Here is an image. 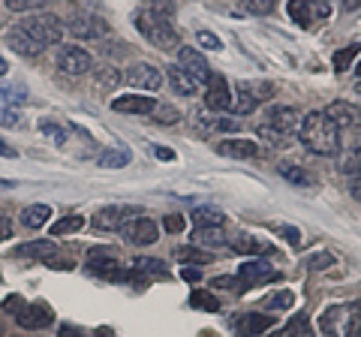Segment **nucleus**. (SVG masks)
Wrapping results in <instances>:
<instances>
[{
  "instance_id": "1",
  "label": "nucleus",
  "mask_w": 361,
  "mask_h": 337,
  "mask_svg": "<svg viewBox=\"0 0 361 337\" xmlns=\"http://www.w3.org/2000/svg\"><path fill=\"white\" fill-rule=\"evenodd\" d=\"M301 142L310 154H319V157H334L341 151V130L337 123L325 115V111H310L307 118L301 121Z\"/></svg>"
},
{
  "instance_id": "2",
  "label": "nucleus",
  "mask_w": 361,
  "mask_h": 337,
  "mask_svg": "<svg viewBox=\"0 0 361 337\" xmlns=\"http://www.w3.org/2000/svg\"><path fill=\"white\" fill-rule=\"evenodd\" d=\"M301 111L295 106H271L265 111V118L262 123H259V136L268 139V142H274L277 148H283V145L289 142V136L301 127Z\"/></svg>"
},
{
  "instance_id": "3",
  "label": "nucleus",
  "mask_w": 361,
  "mask_h": 337,
  "mask_svg": "<svg viewBox=\"0 0 361 337\" xmlns=\"http://www.w3.org/2000/svg\"><path fill=\"white\" fill-rule=\"evenodd\" d=\"M319 325L325 337H361V310L358 305H334L322 310Z\"/></svg>"
},
{
  "instance_id": "4",
  "label": "nucleus",
  "mask_w": 361,
  "mask_h": 337,
  "mask_svg": "<svg viewBox=\"0 0 361 337\" xmlns=\"http://www.w3.org/2000/svg\"><path fill=\"white\" fill-rule=\"evenodd\" d=\"M274 97V85L271 82H262V78H244V82L235 85V94H232V111L238 115H250L253 109H259L262 103Z\"/></svg>"
},
{
  "instance_id": "5",
  "label": "nucleus",
  "mask_w": 361,
  "mask_h": 337,
  "mask_svg": "<svg viewBox=\"0 0 361 337\" xmlns=\"http://www.w3.org/2000/svg\"><path fill=\"white\" fill-rule=\"evenodd\" d=\"M18 27L25 30L27 37L37 42V46H42V49L58 46L61 37H63V21H61L58 16H51V13H37V16H30V18L21 21Z\"/></svg>"
},
{
  "instance_id": "6",
  "label": "nucleus",
  "mask_w": 361,
  "mask_h": 337,
  "mask_svg": "<svg viewBox=\"0 0 361 337\" xmlns=\"http://www.w3.org/2000/svg\"><path fill=\"white\" fill-rule=\"evenodd\" d=\"M135 27H139V33L151 42V46H157V49H178V33L172 27V21H163V18L151 16L148 9H142V13H135Z\"/></svg>"
},
{
  "instance_id": "7",
  "label": "nucleus",
  "mask_w": 361,
  "mask_h": 337,
  "mask_svg": "<svg viewBox=\"0 0 361 337\" xmlns=\"http://www.w3.org/2000/svg\"><path fill=\"white\" fill-rule=\"evenodd\" d=\"M85 265H87L94 274L109 277V280H133L135 274H139L135 268H133V271H121V265H118L115 256L109 253V247H94V250H87Z\"/></svg>"
},
{
  "instance_id": "8",
  "label": "nucleus",
  "mask_w": 361,
  "mask_h": 337,
  "mask_svg": "<svg viewBox=\"0 0 361 337\" xmlns=\"http://www.w3.org/2000/svg\"><path fill=\"white\" fill-rule=\"evenodd\" d=\"M121 78H123V85L133 87V91H160L163 82H166L163 70H157L154 63H145V61L127 66V73H123Z\"/></svg>"
},
{
  "instance_id": "9",
  "label": "nucleus",
  "mask_w": 361,
  "mask_h": 337,
  "mask_svg": "<svg viewBox=\"0 0 361 337\" xmlns=\"http://www.w3.org/2000/svg\"><path fill=\"white\" fill-rule=\"evenodd\" d=\"M6 307H16V322L21 329H45V325H51V310L45 305H25L21 298H6Z\"/></svg>"
},
{
  "instance_id": "10",
  "label": "nucleus",
  "mask_w": 361,
  "mask_h": 337,
  "mask_svg": "<svg viewBox=\"0 0 361 337\" xmlns=\"http://www.w3.org/2000/svg\"><path fill=\"white\" fill-rule=\"evenodd\" d=\"M135 217V211L127 208V205H109V208H99L94 220H90V226H94L97 232H118L123 229L127 223Z\"/></svg>"
},
{
  "instance_id": "11",
  "label": "nucleus",
  "mask_w": 361,
  "mask_h": 337,
  "mask_svg": "<svg viewBox=\"0 0 361 337\" xmlns=\"http://www.w3.org/2000/svg\"><path fill=\"white\" fill-rule=\"evenodd\" d=\"M90 66H94V61H90L87 49H82V46H61V51H58V70L61 73L85 75V73H90Z\"/></svg>"
},
{
  "instance_id": "12",
  "label": "nucleus",
  "mask_w": 361,
  "mask_h": 337,
  "mask_svg": "<svg viewBox=\"0 0 361 337\" xmlns=\"http://www.w3.org/2000/svg\"><path fill=\"white\" fill-rule=\"evenodd\" d=\"M277 280V268L265 262V259H247L241 268H238V283L241 289H253L259 283H271Z\"/></svg>"
},
{
  "instance_id": "13",
  "label": "nucleus",
  "mask_w": 361,
  "mask_h": 337,
  "mask_svg": "<svg viewBox=\"0 0 361 337\" xmlns=\"http://www.w3.org/2000/svg\"><path fill=\"white\" fill-rule=\"evenodd\" d=\"M178 66L184 70L190 78H196L199 85H205L208 78H211V66L205 61V54H199L196 49H184L180 46L178 49Z\"/></svg>"
},
{
  "instance_id": "14",
  "label": "nucleus",
  "mask_w": 361,
  "mask_h": 337,
  "mask_svg": "<svg viewBox=\"0 0 361 337\" xmlns=\"http://www.w3.org/2000/svg\"><path fill=\"white\" fill-rule=\"evenodd\" d=\"M205 106L214 109V111L232 109V91H229V82H226V75L211 73V78H208V91H205Z\"/></svg>"
},
{
  "instance_id": "15",
  "label": "nucleus",
  "mask_w": 361,
  "mask_h": 337,
  "mask_svg": "<svg viewBox=\"0 0 361 337\" xmlns=\"http://www.w3.org/2000/svg\"><path fill=\"white\" fill-rule=\"evenodd\" d=\"M157 235H160V226H157V220H151V217H135L123 226V238L130 244H139V247L154 244Z\"/></svg>"
},
{
  "instance_id": "16",
  "label": "nucleus",
  "mask_w": 361,
  "mask_h": 337,
  "mask_svg": "<svg viewBox=\"0 0 361 337\" xmlns=\"http://www.w3.org/2000/svg\"><path fill=\"white\" fill-rule=\"evenodd\" d=\"M325 115H329L334 123H337V130H349V127H361V109L353 106L349 99H337V103H331L329 109H325Z\"/></svg>"
},
{
  "instance_id": "17",
  "label": "nucleus",
  "mask_w": 361,
  "mask_h": 337,
  "mask_svg": "<svg viewBox=\"0 0 361 337\" xmlns=\"http://www.w3.org/2000/svg\"><path fill=\"white\" fill-rule=\"evenodd\" d=\"M111 109L121 111V115H151L157 109V99L154 97H139V94H127V97H118L111 99Z\"/></svg>"
},
{
  "instance_id": "18",
  "label": "nucleus",
  "mask_w": 361,
  "mask_h": 337,
  "mask_svg": "<svg viewBox=\"0 0 361 337\" xmlns=\"http://www.w3.org/2000/svg\"><path fill=\"white\" fill-rule=\"evenodd\" d=\"M274 322L277 319L268 317V313H244V317L235 319V331H238L241 337H259V334H265Z\"/></svg>"
},
{
  "instance_id": "19",
  "label": "nucleus",
  "mask_w": 361,
  "mask_h": 337,
  "mask_svg": "<svg viewBox=\"0 0 361 337\" xmlns=\"http://www.w3.org/2000/svg\"><path fill=\"white\" fill-rule=\"evenodd\" d=\"M289 16L295 25L307 27L313 25V16H329V6L316 4V0H289Z\"/></svg>"
},
{
  "instance_id": "20",
  "label": "nucleus",
  "mask_w": 361,
  "mask_h": 337,
  "mask_svg": "<svg viewBox=\"0 0 361 337\" xmlns=\"http://www.w3.org/2000/svg\"><path fill=\"white\" fill-rule=\"evenodd\" d=\"M217 154L229 157V160H253L259 157V145L253 139H223L217 145Z\"/></svg>"
},
{
  "instance_id": "21",
  "label": "nucleus",
  "mask_w": 361,
  "mask_h": 337,
  "mask_svg": "<svg viewBox=\"0 0 361 337\" xmlns=\"http://www.w3.org/2000/svg\"><path fill=\"white\" fill-rule=\"evenodd\" d=\"M106 30H109V25L97 16H75L70 21V33L78 39H97V37H103Z\"/></svg>"
},
{
  "instance_id": "22",
  "label": "nucleus",
  "mask_w": 361,
  "mask_h": 337,
  "mask_svg": "<svg viewBox=\"0 0 361 337\" xmlns=\"http://www.w3.org/2000/svg\"><path fill=\"white\" fill-rule=\"evenodd\" d=\"M232 250L235 253H244V256H253V259H259V256H268L271 253V244H265L262 238H256V235H235V241H232Z\"/></svg>"
},
{
  "instance_id": "23",
  "label": "nucleus",
  "mask_w": 361,
  "mask_h": 337,
  "mask_svg": "<svg viewBox=\"0 0 361 337\" xmlns=\"http://www.w3.org/2000/svg\"><path fill=\"white\" fill-rule=\"evenodd\" d=\"M166 75H169V85H172V91L180 94V97H193V94L199 91V82H196V78H190L178 63L169 66Z\"/></svg>"
},
{
  "instance_id": "24",
  "label": "nucleus",
  "mask_w": 361,
  "mask_h": 337,
  "mask_svg": "<svg viewBox=\"0 0 361 337\" xmlns=\"http://www.w3.org/2000/svg\"><path fill=\"white\" fill-rule=\"evenodd\" d=\"M6 42H9V49L21 54V58H37V54L42 51V46H37V42H33L21 27L9 30V33H6Z\"/></svg>"
},
{
  "instance_id": "25",
  "label": "nucleus",
  "mask_w": 361,
  "mask_h": 337,
  "mask_svg": "<svg viewBox=\"0 0 361 337\" xmlns=\"http://www.w3.org/2000/svg\"><path fill=\"white\" fill-rule=\"evenodd\" d=\"M18 256H27V259H39V262H51L58 256V244L54 241H30V244H21Z\"/></svg>"
},
{
  "instance_id": "26",
  "label": "nucleus",
  "mask_w": 361,
  "mask_h": 337,
  "mask_svg": "<svg viewBox=\"0 0 361 337\" xmlns=\"http://www.w3.org/2000/svg\"><path fill=\"white\" fill-rule=\"evenodd\" d=\"M51 217V208L49 205H27L25 211H21V226H27V229H42L45 223H49Z\"/></svg>"
},
{
  "instance_id": "27",
  "label": "nucleus",
  "mask_w": 361,
  "mask_h": 337,
  "mask_svg": "<svg viewBox=\"0 0 361 337\" xmlns=\"http://www.w3.org/2000/svg\"><path fill=\"white\" fill-rule=\"evenodd\" d=\"M193 241L205 250V247H223L229 244V238L223 235V229H208V226H196L193 229Z\"/></svg>"
},
{
  "instance_id": "28",
  "label": "nucleus",
  "mask_w": 361,
  "mask_h": 337,
  "mask_svg": "<svg viewBox=\"0 0 361 337\" xmlns=\"http://www.w3.org/2000/svg\"><path fill=\"white\" fill-rule=\"evenodd\" d=\"M337 168L349 178V175H358L361 172V145H349V148L341 154V160H337Z\"/></svg>"
},
{
  "instance_id": "29",
  "label": "nucleus",
  "mask_w": 361,
  "mask_h": 337,
  "mask_svg": "<svg viewBox=\"0 0 361 337\" xmlns=\"http://www.w3.org/2000/svg\"><path fill=\"white\" fill-rule=\"evenodd\" d=\"M193 220H196V226H208V229H223L226 226V214L220 208H196Z\"/></svg>"
},
{
  "instance_id": "30",
  "label": "nucleus",
  "mask_w": 361,
  "mask_h": 337,
  "mask_svg": "<svg viewBox=\"0 0 361 337\" xmlns=\"http://www.w3.org/2000/svg\"><path fill=\"white\" fill-rule=\"evenodd\" d=\"M130 160H133V154L127 148H109L99 154L97 163H99V168H123V166H130Z\"/></svg>"
},
{
  "instance_id": "31",
  "label": "nucleus",
  "mask_w": 361,
  "mask_h": 337,
  "mask_svg": "<svg viewBox=\"0 0 361 337\" xmlns=\"http://www.w3.org/2000/svg\"><path fill=\"white\" fill-rule=\"evenodd\" d=\"M37 130L42 133L45 139H51L54 145H63V142H66V136H70V133H66V127H61V123H58V121H51V118L39 121V123H37Z\"/></svg>"
},
{
  "instance_id": "32",
  "label": "nucleus",
  "mask_w": 361,
  "mask_h": 337,
  "mask_svg": "<svg viewBox=\"0 0 361 337\" xmlns=\"http://www.w3.org/2000/svg\"><path fill=\"white\" fill-rule=\"evenodd\" d=\"M178 259L184 265H208L211 253L202 250V247H178Z\"/></svg>"
},
{
  "instance_id": "33",
  "label": "nucleus",
  "mask_w": 361,
  "mask_h": 337,
  "mask_svg": "<svg viewBox=\"0 0 361 337\" xmlns=\"http://www.w3.org/2000/svg\"><path fill=\"white\" fill-rule=\"evenodd\" d=\"M85 226V217H78V214H70V217H63V220H58V223H51V235H73V232H78Z\"/></svg>"
},
{
  "instance_id": "34",
  "label": "nucleus",
  "mask_w": 361,
  "mask_h": 337,
  "mask_svg": "<svg viewBox=\"0 0 361 337\" xmlns=\"http://www.w3.org/2000/svg\"><path fill=\"white\" fill-rule=\"evenodd\" d=\"M277 172L283 175L289 184H295V187H307V184H310L307 172H301V168H298V166H292V163H280V166H277Z\"/></svg>"
},
{
  "instance_id": "35",
  "label": "nucleus",
  "mask_w": 361,
  "mask_h": 337,
  "mask_svg": "<svg viewBox=\"0 0 361 337\" xmlns=\"http://www.w3.org/2000/svg\"><path fill=\"white\" fill-rule=\"evenodd\" d=\"M265 305H268L271 310H289L292 305H295V295H292L289 289H280V292H274V295L265 298Z\"/></svg>"
},
{
  "instance_id": "36",
  "label": "nucleus",
  "mask_w": 361,
  "mask_h": 337,
  "mask_svg": "<svg viewBox=\"0 0 361 337\" xmlns=\"http://www.w3.org/2000/svg\"><path fill=\"white\" fill-rule=\"evenodd\" d=\"M358 49H361V46H349V49H341V51H337V54H334V61H331V63H334V70H337V73H346L349 66H353V61L358 58Z\"/></svg>"
},
{
  "instance_id": "37",
  "label": "nucleus",
  "mask_w": 361,
  "mask_h": 337,
  "mask_svg": "<svg viewBox=\"0 0 361 337\" xmlns=\"http://www.w3.org/2000/svg\"><path fill=\"white\" fill-rule=\"evenodd\" d=\"M151 118H154V123H163V127H172V123L180 121L178 109H172V106H157V109L151 111Z\"/></svg>"
},
{
  "instance_id": "38",
  "label": "nucleus",
  "mask_w": 361,
  "mask_h": 337,
  "mask_svg": "<svg viewBox=\"0 0 361 337\" xmlns=\"http://www.w3.org/2000/svg\"><path fill=\"white\" fill-rule=\"evenodd\" d=\"M190 305L193 307H205V310H211V313H217L220 310V301L211 295V292H193V295H190Z\"/></svg>"
},
{
  "instance_id": "39",
  "label": "nucleus",
  "mask_w": 361,
  "mask_h": 337,
  "mask_svg": "<svg viewBox=\"0 0 361 337\" xmlns=\"http://www.w3.org/2000/svg\"><path fill=\"white\" fill-rule=\"evenodd\" d=\"M148 13L157 16V18H163V21H172L175 18V4L172 0H151Z\"/></svg>"
},
{
  "instance_id": "40",
  "label": "nucleus",
  "mask_w": 361,
  "mask_h": 337,
  "mask_svg": "<svg viewBox=\"0 0 361 337\" xmlns=\"http://www.w3.org/2000/svg\"><path fill=\"white\" fill-rule=\"evenodd\" d=\"M0 99H4V103H16V106H21V103H27V91H25V85H13V87H0Z\"/></svg>"
},
{
  "instance_id": "41",
  "label": "nucleus",
  "mask_w": 361,
  "mask_h": 337,
  "mask_svg": "<svg viewBox=\"0 0 361 337\" xmlns=\"http://www.w3.org/2000/svg\"><path fill=\"white\" fill-rule=\"evenodd\" d=\"M304 265L313 268V271H325V268L334 265V256L331 253H313V256H307V262Z\"/></svg>"
},
{
  "instance_id": "42",
  "label": "nucleus",
  "mask_w": 361,
  "mask_h": 337,
  "mask_svg": "<svg viewBox=\"0 0 361 337\" xmlns=\"http://www.w3.org/2000/svg\"><path fill=\"white\" fill-rule=\"evenodd\" d=\"M196 39H199V46H202V49H208V51H220V49H223L220 37H217V33H211V30H199V33H196Z\"/></svg>"
},
{
  "instance_id": "43",
  "label": "nucleus",
  "mask_w": 361,
  "mask_h": 337,
  "mask_svg": "<svg viewBox=\"0 0 361 337\" xmlns=\"http://www.w3.org/2000/svg\"><path fill=\"white\" fill-rule=\"evenodd\" d=\"M274 232L280 235V238H286L289 244H304V238H301V229H295V226H286V223H280V226H274Z\"/></svg>"
},
{
  "instance_id": "44",
  "label": "nucleus",
  "mask_w": 361,
  "mask_h": 337,
  "mask_svg": "<svg viewBox=\"0 0 361 337\" xmlns=\"http://www.w3.org/2000/svg\"><path fill=\"white\" fill-rule=\"evenodd\" d=\"M163 229H166V232H172V235H180V232L187 229V217H180V214H166Z\"/></svg>"
},
{
  "instance_id": "45",
  "label": "nucleus",
  "mask_w": 361,
  "mask_h": 337,
  "mask_svg": "<svg viewBox=\"0 0 361 337\" xmlns=\"http://www.w3.org/2000/svg\"><path fill=\"white\" fill-rule=\"evenodd\" d=\"M211 286L214 289H232V292H244L241 283H238V277H214L211 280Z\"/></svg>"
},
{
  "instance_id": "46",
  "label": "nucleus",
  "mask_w": 361,
  "mask_h": 337,
  "mask_svg": "<svg viewBox=\"0 0 361 337\" xmlns=\"http://www.w3.org/2000/svg\"><path fill=\"white\" fill-rule=\"evenodd\" d=\"M247 9L256 13V16H265V13L274 9V0H247Z\"/></svg>"
},
{
  "instance_id": "47",
  "label": "nucleus",
  "mask_w": 361,
  "mask_h": 337,
  "mask_svg": "<svg viewBox=\"0 0 361 337\" xmlns=\"http://www.w3.org/2000/svg\"><path fill=\"white\" fill-rule=\"evenodd\" d=\"M0 123H4V127H21V115L13 109H4L0 111Z\"/></svg>"
},
{
  "instance_id": "48",
  "label": "nucleus",
  "mask_w": 361,
  "mask_h": 337,
  "mask_svg": "<svg viewBox=\"0 0 361 337\" xmlns=\"http://www.w3.org/2000/svg\"><path fill=\"white\" fill-rule=\"evenodd\" d=\"M349 196H353L355 202H361V172L349 175Z\"/></svg>"
},
{
  "instance_id": "49",
  "label": "nucleus",
  "mask_w": 361,
  "mask_h": 337,
  "mask_svg": "<svg viewBox=\"0 0 361 337\" xmlns=\"http://www.w3.org/2000/svg\"><path fill=\"white\" fill-rule=\"evenodd\" d=\"M151 154L157 157V160H166V163H172L175 160V151H169V148H160V145H154Z\"/></svg>"
},
{
  "instance_id": "50",
  "label": "nucleus",
  "mask_w": 361,
  "mask_h": 337,
  "mask_svg": "<svg viewBox=\"0 0 361 337\" xmlns=\"http://www.w3.org/2000/svg\"><path fill=\"white\" fill-rule=\"evenodd\" d=\"M9 235H13V220H9L6 214H0V241H6Z\"/></svg>"
},
{
  "instance_id": "51",
  "label": "nucleus",
  "mask_w": 361,
  "mask_h": 337,
  "mask_svg": "<svg viewBox=\"0 0 361 337\" xmlns=\"http://www.w3.org/2000/svg\"><path fill=\"white\" fill-rule=\"evenodd\" d=\"M118 82H121V78L115 75V70H103V75H99V85H103V87H106V85H109V87H115Z\"/></svg>"
},
{
  "instance_id": "52",
  "label": "nucleus",
  "mask_w": 361,
  "mask_h": 337,
  "mask_svg": "<svg viewBox=\"0 0 361 337\" xmlns=\"http://www.w3.org/2000/svg\"><path fill=\"white\" fill-rule=\"evenodd\" d=\"M217 130H223V133H232V130H238V121H229V118H220L217 123H214Z\"/></svg>"
},
{
  "instance_id": "53",
  "label": "nucleus",
  "mask_w": 361,
  "mask_h": 337,
  "mask_svg": "<svg viewBox=\"0 0 361 337\" xmlns=\"http://www.w3.org/2000/svg\"><path fill=\"white\" fill-rule=\"evenodd\" d=\"M33 4H39V0H6L9 9H27V6H33Z\"/></svg>"
},
{
  "instance_id": "54",
  "label": "nucleus",
  "mask_w": 361,
  "mask_h": 337,
  "mask_svg": "<svg viewBox=\"0 0 361 337\" xmlns=\"http://www.w3.org/2000/svg\"><path fill=\"white\" fill-rule=\"evenodd\" d=\"M180 277L190 280V283H196V280H199L202 274H199V268H184V271H180Z\"/></svg>"
},
{
  "instance_id": "55",
  "label": "nucleus",
  "mask_w": 361,
  "mask_h": 337,
  "mask_svg": "<svg viewBox=\"0 0 361 337\" xmlns=\"http://www.w3.org/2000/svg\"><path fill=\"white\" fill-rule=\"evenodd\" d=\"M0 157H6V160H9V157H16V148H9L4 139H0Z\"/></svg>"
},
{
  "instance_id": "56",
  "label": "nucleus",
  "mask_w": 361,
  "mask_h": 337,
  "mask_svg": "<svg viewBox=\"0 0 361 337\" xmlns=\"http://www.w3.org/2000/svg\"><path fill=\"white\" fill-rule=\"evenodd\" d=\"M9 73V66H6V61L4 58H0V75H6Z\"/></svg>"
},
{
  "instance_id": "57",
  "label": "nucleus",
  "mask_w": 361,
  "mask_h": 337,
  "mask_svg": "<svg viewBox=\"0 0 361 337\" xmlns=\"http://www.w3.org/2000/svg\"><path fill=\"white\" fill-rule=\"evenodd\" d=\"M355 94H358V97H361V82H358V85H355Z\"/></svg>"
},
{
  "instance_id": "58",
  "label": "nucleus",
  "mask_w": 361,
  "mask_h": 337,
  "mask_svg": "<svg viewBox=\"0 0 361 337\" xmlns=\"http://www.w3.org/2000/svg\"><path fill=\"white\" fill-rule=\"evenodd\" d=\"M358 73H361V63H358Z\"/></svg>"
},
{
  "instance_id": "59",
  "label": "nucleus",
  "mask_w": 361,
  "mask_h": 337,
  "mask_svg": "<svg viewBox=\"0 0 361 337\" xmlns=\"http://www.w3.org/2000/svg\"><path fill=\"white\" fill-rule=\"evenodd\" d=\"M358 310H361V301H358Z\"/></svg>"
},
{
  "instance_id": "60",
  "label": "nucleus",
  "mask_w": 361,
  "mask_h": 337,
  "mask_svg": "<svg viewBox=\"0 0 361 337\" xmlns=\"http://www.w3.org/2000/svg\"><path fill=\"white\" fill-rule=\"evenodd\" d=\"M109 337H111V334H109Z\"/></svg>"
}]
</instances>
